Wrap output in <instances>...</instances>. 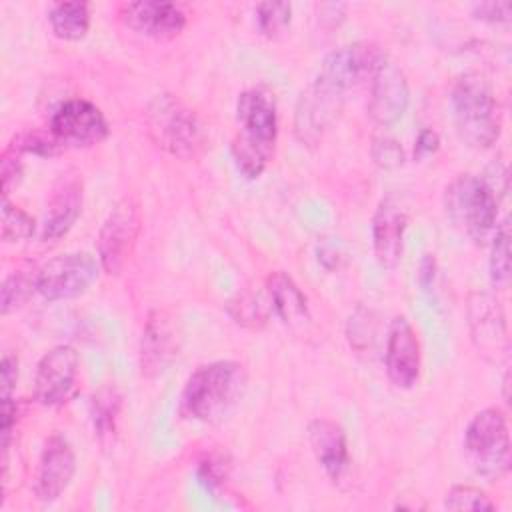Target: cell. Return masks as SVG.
Returning <instances> with one entry per match:
<instances>
[{
	"label": "cell",
	"instance_id": "d590c367",
	"mask_svg": "<svg viewBox=\"0 0 512 512\" xmlns=\"http://www.w3.org/2000/svg\"><path fill=\"white\" fill-rule=\"evenodd\" d=\"M198 478L210 492H216L224 486L228 478V464L222 456H208L198 466Z\"/></svg>",
	"mask_w": 512,
	"mask_h": 512
},
{
	"label": "cell",
	"instance_id": "f546056e",
	"mask_svg": "<svg viewBox=\"0 0 512 512\" xmlns=\"http://www.w3.org/2000/svg\"><path fill=\"white\" fill-rule=\"evenodd\" d=\"M444 508L448 510H494L496 504L476 486L456 484L444 496Z\"/></svg>",
	"mask_w": 512,
	"mask_h": 512
},
{
	"label": "cell",
	"instance_id": "8d00e7d4",
	"mask_svg": "<svg viewBox=\"0 0 512 512\" xmlns=\"http://www.w3.org/2000/svg\"><path fill=\"white\" fill-rule=\"evenodd\" d=\"M16 416H18L16 400L12 396H4L2 398V412H0V436H2V450H4V454L10 448L12 432H14V426H16Z\"/></svg>",
	"mask_w": 512,
	"mask_h": 512
},
{
	"label": "cell",
	"instance_id": "5b68a950",
	"mask_svg": "<svg viewBox=\"0 0 512 512\" xmlns=\"http://www.w3.org/2000/svg\"><path fill=\"white\" fill-rule=\"evenodd\" d=\"M498 202L486 182L474 174L456 176L444 190L446 216L476 244H484L494 234Z\"/></svg>",
	"mask_w": 512,
	"mask_h": 512
},
{
	"label": "cell",
	"instance_id": "7402d4cb",
	"mask_svg": "<svg viewBox=\"0 0 512 512\" xmlns=\"http://www.w3.org/2000/svg\"><path fill=\"white\" fill-rule=\"evenodd\" d=\"M266 294L276 316L290 328L304 326L310 320L308 300L298 284L286 272H272L266 278Z\"/></svg>",
	"mask_w": 512,
	"mask_h": 512
},
{
	"label": "cell",
	"instance_id": "f35d334b",
	"mask_svg": "<svg viewBox=\"0 0 512 512\" xmlns=\"http://www.w3.org/2000/svg\"><path fill=\"white\" fill-rule=\"evenodd\" d=\"M16 382H18V360L10 354H4L0 362V398L12 396Z\"/></svg>",
	"mask_w": 512,
	"mask_h": 512
},
{
	"label": "cell",
	"instance_id": "5bb4252c",
	"mask_svg": "<svg viewBox=\"0 0 512 512\" xmlns=\"http://www.w3.org/2000/svg\"><path fill=\"white\" fill-rule=\"evenodd\" d=\"M180 336L174 318L166 310H152L146 318L140 340V372L146 378L164 374L176 360Z\"/></svg>",
	"mask_w": 512,
	"mask_h": 512
},
{
	"label": "cell",
	"instance_id": "8fae6325",
	"mask_svg": "<svg viewBox=\"0 0 512 512\" xmlns=\"http://www.w3.org/2000/svg\"><path fill=\"white\" fill-rule=\"evenodd\" d=\"M78 368L80 358L70 344L50 348L36 366L34 400L48 408L64 404L76 388Z\"/></svg>",
	"mask_w": 512,
	"mask_h": 512
},
{
	"label": "cell",
	"instance_id": "d6a6232c",
	"mask_svg": "<svg viewBox=\"0 0 512 512\" xmlns=\"http://www.w3.org/2000/svg\"><path fill=\"white\" fill-rule=\"evenodd\" d=\"M370 154H372V160L380 168H396V166H400L404 162L402 146L392 136H378V138H374Z\"/></svg>",
	"mask_w": 512,
	"mask_h": 512
},
{
	"label": "cell",
	"instance_id": "f1b7e54d",
	"mask_svg": "<svg viewBox=\"0 0 512 512\" xmlns=\"http://www.w3.org/2000/svg\"><path fill=\"white\" fill-rule=\"evenodd\" d=\"M292 18L290 2H260L256 6V24L266 38L280 36Z\"/></svg>",
	"mask_w": 512,
	"mask_h": 512
},
{
	"label": "cell",
	"instance_id": "836d02e7",
	"mask_svg": "<svg viewBox=\"0 0 512 512\" xmlns=\"http://www.w3.org/2000/svg\"><path fill=\"white\" fill-rule=\"evenodd\" d=\"M20 152L14 148H6V152L2 154V162H0V176H2V198H8V194L12 192V188H16L22 180L24 168H22V160H20Z\"/></svg>",
	"mask_w": 512,
	"mask_h": 512
},
{
	"label": "cell",
	"instance_id": "ffe728a7",
	"mask_svg": "<svg viewBox=\"0 0 512 512\" xmlns=\"http://www.w3.org/2000/svg\"><path fill=\"white\" fill-rule=\"evenodd\" d=\"M82 210V180L78 176H62L48 200L42 224V240L52 242L70 232Z\"/></svg>",
	"mask_w": 512,
	"mask_h": 512
},
{
	"label": "cell",
	"instance_id": "484cf974",
	"mask_svg": "<svg viewBox=\"0 0 512 512\" xmlns=\"http://www.w3.org/2000/svg\"><path fill=\"white\" fill-rule=\"evenodd\" d=\"M38 268H20L8 274L0 290V312L6 316L20 308L36 290Z\"/></svg>",
	"mask_w": 512,
	"mask_h": 512
},
{
	"label": "cell",
	"instance_id": "ba28073f",
	"mask_svg": "<svg viewBox=\"0 0 512 512\" xmlns=\"http://www.w3.org/2000/svg\"><path fill=\"white\" fill-rule=\"evenodd\" d=\"M100 262L88 252H66L38 268V294L48 302L70 300L84 294L98 276Z\"/></svg>",
	"mask_w": 512,
	"mask_h": 512
},
{
	"label": "cell",
	"instance_id": "7a4b0ae2",
	"mask_svg": "<svg viewBox=\"0 0 512 512\" xmlns=\"http://www.w3.org/2000/svg\"><path fill=\"white\" fill-rule=\"evenodd\" d=\"M246 388V370L234 360H216L196 368L182 392L178 412L194 422L222 420L242 398Z\"/></svg>",
	"mask_w": 512,
	"mask_h": 512
},
{
	"label": "cell",
	"instance_id": "9c48e42d",
	"mask_svg": "<svg viewBox=\"0 0 512 512\" xmlns=\"http://www.w3.org/2000/svg\"><path fill=\"white\" fill-rule=\"evenodd\" d=\"M50 132L62 148H88L104 142L110 128L96 104L84 98H70L54 110Z\"/></svg>",
	"mask_w": 512,
	"mask_h": 512
},
{
	"label": "cell",
	"instance_id": "d6986e66",
	"mask_svg": "<svg viewBox=\"0 0 512 512\" xmlns=\"http://www.w3.org/2000/svg\"><path fill=\"white\" fill-rule=\"evenodd\" d=\"M342 96L314 80L298 98L294 114V132L306 144H316L334 118Z\"/></svg>",
	"mask_w": 512,
	"mask_h": 512
},
{
	"label": "cell",
	"instance_id": "d4e9b609",
	"mask_svg": "<svg viewBox=\"0 0 512 512\" xmlns=\"http://www.w3.org/2000/svg\"><path fill=\"white\" fill-rule=\"evenodd\" d=\"M270 308H272V304H270L268 294L264 298L260 292H254V290H242V292L234 294L226 304L230 318L236 324L250 328V330H258L268 322Z\"/></svg>",
	"mask_w": 512,
	"mask_h": 512
},
{
	"label": "cell",
	"instance_id": "8992f818",
	"mask_svg": "<svg viewBox=\"0 0 512 512\" xmlns=\"http://www.w3.org/2000/svg\"><path fill=\"white\" fill-rule=\"evenodd\" d=\"M464 450L476 474L498 480L510 470V436L506 416L490 406L472 416L464 430Z\"/></svg>",
	"mask_w": 512,
	"mask_h": 512
},
{
	"label": "cell",
	"instance_id": "2e32d148",
	"mask_svg": "<svg viewBox=\"0 0 512 512\" xmlns=\"http://www.w3.org/2000/svg\"><path fill=\"white\" fill-rule=\"evenodd\" d=\"M74 474H76V454L70 442L60 434H52L44 442V448L38 460V472L34 482L36 498L46 504L58 500L70 486Z\"/></svg>",
	"mask_w": 512,
	"mask_h": 512
},
{
	"label": "cell",
	"instance_id": "e0dca14e",
	"mask_svg": "<svg viewBox=\"0 0 512 512\" xmlns=\"http://www.w3.org/2000/svg\"><path fill=\"white\" fill-rule=\"evenodd\" d=\"M406 222V210L394 196H384L372 214V250L376 262L386 270H394L400 264Z\"/></svg>",
	"mask_w": 512,
	"mask_h": 512
},
{
	"label": "cell",
	"instance_id": "74e56055",
	"mask_svg": "<svg viewBox=\"0 0 512 512\" xmlns=\"http://www.w3.org/2000/svg\"><path fill=\"white\" fill-rule=\"evenodd\" d=\"M480 178L486 182V186L494 192L498 200L508 192V170L502 162H492Z\"/></svg>",
	"mask_w": 512,
	"mask_h": 512
},
{
	"label": "cell",
	"instance_id": "e575fe53",
	"mask_svg": "<svg viewBox=\"0 0 512 512\" xmlns=\"http://www.w3.org/2000/svg\"><path fill=\"white\" fill-rule=\"evenodd\" d=\"M472 16L488 24H508L512 20V4L508 0H486L472 6Z\"/></svg>",
	"mask_w": 512,
	"mask_h": 512
},
{
	"label": "cell",
	"instance_id": "4316f807",
	"mask_svg": "<svg viewBox=\"0 0 512 512\" xmlns=\"http://www.w3.org/2000/svg\"><path fill=\"white\" fill-rule=\"evenodd\" d=\"M510 222L504 218L496 224L492 234V250H490V282L496 288H506L510 282Z\"/></svg>",
	"mask_w": 512,
	"mask_h": 512
},
{
	"label": "cell",
	"instance_id": "ab89813d",
	"mask_svg": "<svg viewBox=\"0 0 512 512\" xmlns=\"http://www.w3.org/2000/svg\"><path fill=\"white\" fill-rule=\"evenodd\" d=\"M440 146V136L430 130V128H424L420 130L418 138H416V144H414V158L416 160H424L428 156H432Z\"/></svg>",
	"mask_w": 512,
	"mask_h": 512
},
{
	"label": "cell",
	"instance_id": "52a82bcc",
	"mask_svg": "<svg viewBox=\"0 0 512 512\" xmlns=\"http://www.w3.org/2000/svg\"><path fill=\"white\" fill-rule=\"evenodd\" d=\"M386 62V52L378 44L354 42L326 54L316 80L344 96L346 90L374 78Z\"/></svg>",
	"mask_w": 512,
	"mask_h": 512
},
{
	"label": "cell",
	"instance_id": "ac0fdd59",
	"mask_svg": "<svg viewBox=\"0 0 512 512\" xmlns=\"http://www.w3.org/2000/svg\"><path fill=\"white\" fill-rule=\"evenodd\" d=\"M408 102L410 90L404 72L394 64L386 62L372 78L368 100L370 118L378 126H390L404 116Z\"/></svg>",
	"mask_w": 512,
	"mask_h": 512
},
{
	"label": "cell",
	"instance_id": "4dcf8cb0",
	"mask_svg": "<svg viewBox=\"0 0 512 512\" xmlns=\"http://www.w3.org/2000/svg\"><path fill=\"white\" fill-rule=\"evenodd\" d=\"M10 148L18 150L20 154L32 152V154H40V156H52V154H56L62 146L56 142V138L52 136V132L32 130V132L18 134V136L14 138V142L10 144Z\"/></svg>",
	"mask_w": 512,
	"mask_h": 512
},
{
	"label": "cell",
	"instance_id": "1f68e13d",
	"mask_svg": "<svg viewBox=\"0 0 512 512\" xmlns=\"http://www.w3.org/2000/svg\"><path fill=\"white\" fill-rule=\"evenodd\" d=\"M348 340H350V346H354L358 352H366L368 348H372L374 322H372V314L368 310L358 308L350 316V320H348Z\"/></svg>",
	"mask_w": 512,
	"mask_h": 512
},
{
	"label": "cell",
	"instance_id": "30bf717a",
	"mask_svg": "<svg viewBox=\"0 0 512 512\" xmlns=\"http://www.w3.org/2000/svg\"><path fill=\"white\" fill-rule=\"evenodd\" d=\"M140 232V212L132 198L118 200L98 232V262L106 274H118Z\"/></svg>",
	"mask_w": 512,
	"mask_h": 512
},
{
	"label": "cell",
	"instance_id": "603a6c76",
	"mask_svg": "<svg viewBox=\"0 0 512 512\" xmlns=\"http://www.w3.org/2000/svg\"><path fill=\"white\" fill-rule=\"evenodd\" d=\"M48 22L60 40H82L90 28V8L86 2L68 0L56 2L48 12Z\"/></svg>",
	"mask_w": 512,
	"mask_h": 512
},
{
	"label": "cell",
	"instance_id": "60d3db41",
	"mask_svg": "<svg viewBox=\"0 0 512 512\" xmlns=\"http://www.w3.org/2000/svg\"><path fill=\"white\" fill-rule=\"evenodd\" d=\"M418 282L422 286V290H430L436 278V258L434 254H424V258L420 260V268H418Z\"/></svg>",
	"mask_w": 512,
	"mask_h": 512
},
{
	"label": "cell",
	"instance_id": "9a60e30c",
	"mask_svg": "<svg viewBox=\"0 0 512 512\" xmlns=\"http://www.w3.org/2000/svg\"><path fill=\"white\" fill-rule=\"evenodd\" d=\"M384 364L396 388L408 390L420 378V342L406 316H396L388 326Z\"/></svg>",
	"mask_w": 512,
	"mask_h": 512
},
{
	"label": "cell",
	"instance_id": "cb8c5ba5",
	"mask_svg": "<svg viewBox=\"0 0 512 512\" xmlns=\"http://www.w3.org/2000/svg\"><path fill=\"white\" fill-rule=\"evenodd\" d=\"M120 406L122 396L114 386H104L90 398V418L94 434L102 446H108L114 440Z\"/></svg>",
	"mask_w": 512,
	"mask_h": 512
},
{
	"label": "cell",
	"instance_id": "277c9868",
	"mask_svg": "<svg viewBox=\"0 0 512 512\" xmlns=\"http://www.w3.org/2000/svg\"><path fill=\"white\" fill-rule=\"evenodd\" d=\"M146 122L152 140L180 160H198L208 148V134L202 120L174 94H158L146 108Z\"/></svg>",
	"mask_w": 512,
	"mask_h": 512
},
{
	"label": "cell",
	"instance_id": "44dd1931",
	"mask_svg": "<svg viewBox=\"0 0 512 512\" xmlns=\"http://www.w3.org/2000/svg\"><path fill=\"white\" fill-rule=\"evenodd\" d=\"M308 440L318 464L332 480H340L350 466L346 432L328 418H314L308 424Z\"/></svg>",
	"mask_w": 512,
	"mask_h": 512
},
{
	"label": "cell",
	"instance_id": "6da1fadb",
	"mask_svg": "<svg viewBox=\"0 0 512 512\" xmlns=\"http://www.w3.org/2000/svg\"><path fill=\"white\" fill-rule=\"evenodd\" d=\"M238 134L232 140V160L240 174L246 178H258L276 144L278 136V112L274 94L264 88H248L236 102Z\"/></svg>",
	"mask_w": 512,
	"mask_h": 512
},
{
	"label": "cell",
	"instance_id": "7c38bea8",
	"mask_svg": "<svg viewBox=\"0 0 512 512\" xmlns=\"http://www.w3.org/2000/svg\"><path fill=\"white\" fill-rule=\"evenodd\" d=\"M468 326L476 350L490 362L508 358L506 316L500 302L488 292L468 296Z\"/></svg>",
	"mask_w": 512,
	"mask_h": 512
},
{
	"label": "cell",
	"instance_id": "3957f363",
	"mask_svg": "<svg viewBox=\"0 0 512 512\" xmlns=\"http://www.w3.org/2000/svg\"><path fill=\"white\" fill-rule=\"evenodd\" d=\"M450 108L456 132L466 146L486 150L496 144L502 130L500 106L486 76L460 74L450 90Z\"/></svg>",
	"mask_w": 512,
	"mask_h": 512
},
{
	"label": "cell",
	"instance_id": "83f0119b",
	"mask_svg": "<svg viewBox=\"0 0 512 512\" xmlns=\"http://www.w3.org/2000/svg\"><path fill=\"white\" fill-rule=\"evenodd\" d=\"M36 230L34 218L12 204L8 198H2V240L4 242H22L32 238Z\"/></svg>",
	"mask_w": 512,
	"mask_h": 512
},
{
	"label": "cell",
	"instance_id": "4fadbf2b",
	"mask_svg": "<svg viewBox=\"0 0 512 512\" xmlns=\"http://www.w3.org/2000/svg\"><path fill=\"white\" fill-rule=\"evenodd\" d=\"M118 18L132 32L156 40H170L186 26L184 10L174 2L162 0L124 2L118 8Z\"/></svg>",
	"mask_w": 512,
	"mask_h": 512
}]
</instances>
